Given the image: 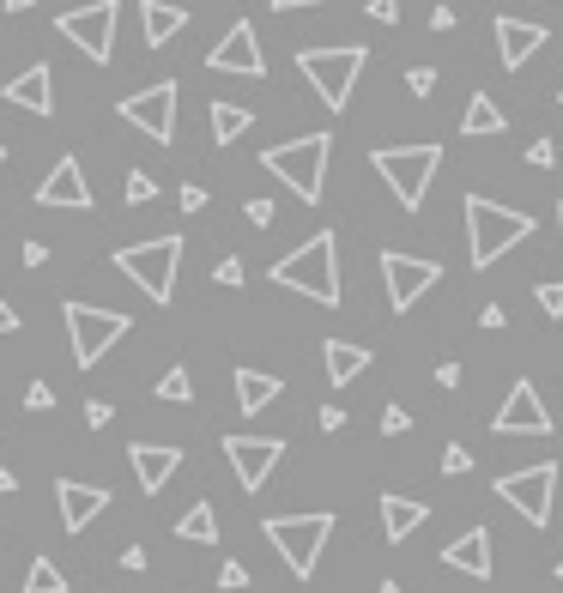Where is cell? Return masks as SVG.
<instances>
[{"mask_svg":"<svg viewBox=\"0 0 563 593\" xmlns=\"http://www.w3.org/2000/svg\"><path fill=\"white\" fill-rule=\"evenodd\" d=\"M273 285L303 291L322 309H340V237L334 230H315L310 242H298V249L273 267Z\"/></svg>","mask_w":563,"mask_h":593,"instance_id":"obj_1","label":"cell"},{"mask_svg":"<svg viewBox=\"0 0 563 593\" xmlns=\"http://www.w3.org/2000/svg\"><path fill=\"white\" fill-rule=\"evenodd\" d=\"M460 212H467V261L472 267L503 261L509 249H521V242L533 237V218L528 212L497 206V200H484V195H467V200H460Z\"/></svg>","mask_w":563,"mask_h":593,"instance_id":"obj_2","label":"cell"},{"mask_svg":"<svg viewBox=\"0 0 563 593\" xmlns=\"http://www.w3.org/2000/svg\"><path fill=\"white\" fill-rule=\"evenodd\" d=\"M327 158H334V134H303V139H285V146H267L261 170H273L303 206H315L327 195Z\"/></svg>","mask_w":563,"mask_h":593,"instance_id":"obj_3","label":"cell"},{"mask_svg":"<svg viewBox=\"0 0 563 593\" xmlns=\"http://www.w3.org/2000/svg\"><path fill=\"white\" fill-rule=\"evenodd\" d=\"M369 67V49L364 43H340V49H298V73L310 80V92L327 103V110H345L357 92V73Z\"/></svg>","mask_w":563,"mask_h":593,"instance_id":"obj_4","label":"cell"},{"mask_svg":"<svg viewBox=\"0 0 563 593\" xmlns=\"http://www.w3.org/2000/svg\"><path fill=\"white\" fill-rule=\"evenodd\" d=\"M261 533L273 539V551L285 558V570L298 575V582H310L315 563H322V551H327V539H334V514H327V509H315V514H273Z\"/></svg>","mask_w":563,"mask_h":593,"instance_id":"obj_5","label":"cell"},{"mask_svg":"<svg viewBox=\"0 0 563 593\" xmlns=\"http://www.w3.org/2000/svg\"><path fill=\"white\" fill-rule=\"evenodd\" d=\"M369 164H376V176L388 183V195L406 206V212H418L430 195V176H437V164H442V146H376L369 152Z\"/></svg>","mask_w":563,"mask_h":593,"instance_id":"obj_6","label":"cell"},{"mask_svg":"<svg viewBox=\"0 0 563 593\" xmlns=\"http://www.w3.org/2000/svg\"><path fill=\"white\" fill-rule=\"evenodd\" d=\"M115 267H122L152 303H170L176 267H183V237H152V242H134V249H115Z\"/></svg>","mask_w":563,"mask_h":593,"instance_id":"obj_7","label":"cell"},{"mask_svg":"<svg viewBox=\"0 0 563 593\" xmlns=\"http://www.w3.org/2000/svg\"><path fill=\"white\" fill-rule=\"evenodd\" d=\"M61 315H67V345H73V364H80V370H92L97 357H104L110 345L134 327L122 309H97V303H67Z\"/></svg>","mask_w":563,"mask_h":593,"instance_id":"obj_8","label":"cell"},{"mask_svg":"<svg viewBox=\"0 0 563 593\" xmlns=\"http://www.w3.org/2000/svg\"><path fill=\"white\" fill-rule=\"evenodd\" d=\"M497 497L509 509H521L528 527H552V497H557V460H540V467H521L497 479Z\"/></svg>","mask_w":563,"mask_h":593,"instance_id":"obj_9","label":"cell"},{"mask_svg":"<svg viewBox=\"0 0 563 593\" xmlns=\"http://www.w3.org/2000/svg\"><path fill=\"white\" fill-rule=\"evenodd\" d=\"M55 31L67 37V43L80 49L85 61L110 67V55H115V0H92V7L61 12V19H55Z\"/></svg>","mask_w":563,"mask_h":593,"instance_id":"obj_10","label":"cell"},{"mask_svg":"<svg viewBox=\"0 0 563 593\" xmlns=\"http://www.w3.org/2000/svg\"><path fill=\"white\" fill-rule=\"evenodd\" d=\"M437 279H442V267H437V261H425V254L382 249V285H388V309H394V315H406L418 296L437 285Z\"/></svg>","mask_w":563,"mask_h":593,"instance_id":"obj_11","label":"cell"},{"mask_svg":"<svg viewBox=\"0 0 563 593\" xmlns=\"http://www.w3.org/2000/svg\"><path fill=\"white\" fill-rule=\"evenodd\" d=\"M115 115H122V122H134L146 139L170 146V139H176V80H158V85H146V92L122 97V103H115Z\"/></svg>","mask_w":563,"mask_h":593,"instance_id":"obj_12","label":"cell"},{"mask_svg":"<svg viewBox=\"0 0 563 593\" xmlns=\"http://www.w3.org/2000/svg\"><path fill=\"white\" fill-rule=\"evenodd\" d=\"M225 460H230L242 491H261L273 479V467L285 460V443L279 436H225Z\"/></svg>","mask_w":563,"mask_h":593,"instance_id":"obj_13","label":"cell"},{"mask_svg":"<svg viewBox=\"0 0 563 593\" xmlns=\"http://www.w3.org/2000/svg\"><path fill=\"white\" fill-rule=\"evenodd\" d=\"M491 430H497V436H552V412H545V399H540V388H533L528 376L503 394Z\"/></svg>","mask_w":563,"mask_h":593,"instance_id":"obj_14","label":"cell"},{"mask_svg":"<svg viewBox=\"0 0 563 593\" xmlns=\"http://www.w3.org/2000/svg\"><path fill=\"white\" fill-rule=\"evenodd\" d=\"M207 67H212V73H237V80H261V73H267V55H261V37H254L249 19H237L219 43H212Z\"/></svg>","mask_w":563,"mask_h":593,"instance_id":"obj_15","label":"cell"},{"mask_svg":"<svg viewBox=\"0 0 563 593\" xmlns=\"http://www.w3.org/2000/svg\"><path fill=\"white\" fill-rule=\"evenodd\" d=\"M0 97H7L12 110L55 115V67H49V61H31V67H24L19 80H7V85H0Z\"/></svg>","mask_w":563,"mask_h":593,"instance_id":"obj_16","label":"cell"},{"mask_svg":"<svg viewBox=\"0 0 563 593\" xmlns=\"http://www.w3.org/2000/svg\"><path fill=\"white\" fill-rule=\"evenodd\" d=\"M37 206H67V212H92V183H85L80 158H61L37 188Z\"/></svg>","mask_w":563,"mask_h":593,"instance_id":"obj_17","label":"cell"},{"mask_svg":"<svg viewBox=\"0 0 563 593\" xmlns=\"http://www.w3.org/2000/svg\"><path fill=\"white\" fill-rule=\"evenodd\" d=\"M55 502H61V527H67V533H85V527L110 509V491L104 485H80V479H55Z\"/></svg>","mask_w":563,"mask_h":593,"instance_id":"obj_18","label":"cell"},{"mask_svg":"<svg viewBox=\"0 0 563 593\" xmlns=\"http://www.w3.org/2000/svg\"><path fill=\"white\" fill-rule=\"evenodd\" d=\"M127 460H134L139 491H152V497H158L164 485L176 479V467H183V448H170V443H134V448H127Z\"/></svg>","mask_w":563,"mask_h":593,"instance_id":"obj_19","label":"cell"},{"mask_svg":"<svg viewBox=\"0 0 563 593\" xmlns=\"http://www.w3.org/2000/svg\"><path fill=\"white\" fill-rule=\"evenodd\" d=\"M545 49V24L528 19H497V55H503V73H521L533 55Z\"/></svg>","mask_w":563,"mask_h":593,"instance_id":"obj_20","label":"cell"},{"mask_svg":"<svg viewBox=\"0 0 563 593\" xmlns=\"http://www.w3.org/2000/svg\"><path fill=\"white\" fill-rule=\"evenodd\" d=\"M442 563L460 570V575H472V582H491V533H484V527H467L460 539L442 545Z\"/></svg>","mask_w":563,"mask_h":593,"instance_id":"obj_21","label":"cell"},{"mask_svg":"<svg viewBox=\"0 0 563 593\" xmlns=\"http://www.w3.org/2000/svg\"><path fill=\"white\" fill-rule=\"evenodd\" d=\"M430 521V509L418 497H400V491H382V533L394 539V545H406V533H418V527Z\"/></svg>","mask_w":563,"mask_h":593,"instance_id":"obj_22","label":"cell"},{"mask_svg":"<svg viewBox=\"0 0 563 593\" xmlns=\"http://www.w3.org/2000/svg\"><path fill=\"white\" fill-rule=\"evenodd\" d=\"M322 357H327V382H334V388H352V382L369 370V352H364V345H352V340H327Z\"/></svg>","mask_w":563,"mask_h":593,"instance_id":"obj_23","label":"cell"},{"mask_svg":"<svg viewBox=\"0 0 563 593\" xmlns=\"http://www.w3.org/2000/svg\"><path fill=\"white\" fill-rule=\"evenodd\" d=\"M139 19H146V43L164 49V43H170V37L188 24V12H183V7H164V0H146V7H139Z\"/></svg>","mask_w":563,"mask_h":593,"instance_id":"obj_24","label":"cell"},{"mask_svg":"<svg viewBox=\"0 0 563 593\" xmlns=\"http://www.w3.org/2000/svg\"><path fill=\"white\" fill-rule=\"evenodd\" d=\"M503 127H509V115L497 110V103L484 97V92H472V103H467V122H460V134H467V139H491V134H503Z\"/></svg>","mask_w":563,"mask_h":593,"instance_id":"obj_25","label":"cell"},{"mask_svg":"<svg viewBox=\"0 0 563 593\" xmlns=\"http://www.w3.org/2000/svg\"><path fill=\"white\" fill-rule=\"evenodd\" d=\"M279 399V376H267V370H237V406L242 412H261Z\"/></svg>","mask_w":563,"mask_h":593,"instance_id":"obj_26","label":"cell"},{"mask_svg":"<svg viewBox=\"0 0 563 593\" xmlns=\"http://www.w3.org/2000/svg\"><path fill=\"white\" fill-rule=\"evenodd\" d=\"M207 122H212V146H237V139L249 134V122H254V115L242 110V103H212V110H207Z\"/></svg>","mask_w":563,"mask_h":593,"instance_id":"obj_27","label":"cell"},{"mask_svg":"<svg viewBox=\"0 0 563 593\" xmlns=\"http://www.w3.org/2000/svg\"><path fill=\"white\" fill-rule=\"evenodd\" d=\"M176 539H188V545H212V539H219V514H212V502H195V509L176 521Z\"/></svg>","mask_w":563,"mask_h":593,"instance_id":"obj_28","label":"cell"},{"mask_svg":"<svg viewBox=\"0 0 563 593\" xmlns=\"http://www.w3.org/2000/svg\"><path fill=\"white\" fill-rule=\"evenodd\" d=\"M19 593H67V575H61L49 558H31V575H24Z\"/></svg>","mask_w":563,"mask_h":593,"instance_id":"obj_29","label":"cell"},{"mask_svg":"<svg viewBox=\"0 0 563 593\" xmlns=\"http://www.w3.org/2000/svg\"><path fill=\"white\" fill-rule=\"evenodd\" d=\"M158 399H170V406H188V399H195V376H188L183 364H170L158 376Z\"/></svg>","mask_w":563,"mask_h":593,"instance_id":"obj_30","label":"cell"},{"mask_svg":"<svg viewBox=\"0 0 563 593\" xmlns=\"http://www.w3.org/2000/svg\"><path fill=\"white\" fill-rule=\"evenodd\" d=\"M212 279H219V285H230V291H237L242 279H249V261H242V254H225V261L212 267Z\"/></svg>","mask_w":563,"mask_h":593,"instance_id":"obj_31","label":"cell"},{"mask_svg":"<svg viewBox=\"0 0 563 593\" xmlns=\"http://www.w3.org/2000/svg\"><path fill=\"white\" fill-rule=\"evenodd\" d=\"M152 195H158V183H152L146 170H134V176H127V206H146Z\"/></svg>","mask_w":563,"mask_h":593,"instance_id":"obj_32","label":"cell"},{"mask_svg":"<svg viewBox=\"0 0 563 593\" xmlns=\"http://www.w3.org/2000/svg\"><path fill=\"white\" fill-rule=\"evenodd\" d=\"M533 296H540V309H545V315H552V321L563 315V279H545V285L533 291Z\"/></svg>","mask_w":563,"mask_h":593,"instance_id":"obj_33","label":"cell"},{"mask_svg":"<svg viewBox=\"0 0 563 593\" xmlns=\"http://www.w3.org/2000/svg\"><path fill=\"white\" fill-rule=\"evenodd\" d=\"M242 218H249V225H254V230H267V225H273V218H279V212H273V200H267V195H254L249 206H242Z\"/></svg>","mask_w":563,"mask_h":593,"instance_id":"obj_34","label":"cell"},{"mask_svg":"<svg viewBox=\"0 0 563 593\" xmlns=\"http://www.w3.org/2000/svg\"><path fill=\"white\" fill-rule=\"evenodd\" d=\"M442 472H449V479H460V472H472V455H467L460 443H449V448H442Z\"/></svg>","mask_w":563,"mask_h":593,"instance_id":"obj_35","label":"cell"},{"mask_svg":"<svg viewBox=\"0 0 563 593\" xmlns=\"http://www.w3.org/2000/svg\"><path fill=\"white\" fill-rule=\"evenodd\" d=\"M400 430H413V412H406V406H382V436H400Z\"/></svg>","mask_w":563,"mask_h":593,"instance_id":"obj_36","label":"cell"},{"mask_svg":"<svg viewBox=\"0 0 563 593\" xmlns=\"http://www.w3.org/2000/svg\"><path fill=\"white\" fill-rule=\"evenodd\" d=\"M406 92L430 97V92H437V67H413V73H406Z\"/></svg>","mask_w":563,"mask_h":593,"instance_id":"obj_37","label":"cell"},{"mask_svg":"<svg viewBox=\"0 0 563 593\" xmlns=\"http://www.w3.org/2000/svg\"><path fill=\"white\" fill-rule=\"evenodd\" d=\"M528 164H533V170H552V164H557V146H552V139H533V146H528Z\"/></svg>","mask_w":563,"mask_h":593,"instance_id":"obj_38","label":"cell"},{"mask_svg":"<svg viewBox=\"0 0 563 593\" xmlns=\"http://www.w3.org/2000/svg\"><path fill=\"white\" fill-rule=\"evenodd\" d=\"M24 406H31V412H49V406H55V388H49V382H31V388H24Z\"/></svg>","mask_w":563,"mask_h":593,"instance_id":"obj_39","label":"cell"},{"mask_svg":"<svg viewBox=\"0 0 563 593\" xmlns=\"http://www.w3.org/2000/svg\"><path fill=\"white\" fill-rule=\"evenodd\" d=\"M219 587H230V593L249 587V570H242V563H225V570H219Z\"/></svg>","mask_w":563,"mask_h":593,"instance_id":"obj_40","label":"cell"},{"mask_svg":"<svg viewBox=\"0 0 563 593\" xmlns=\"http://www.w3.org/2000/svg\"><path fill=\"white\" fill-rule=\"evenodd\" d=\"M85 424H92V430H104V424H110V399H85Z\"/></svg>","mask_w":563,"mask_h":593,"instance_id":"obj_41","label":"cell"},{"mask_svg":"<svg viewBox=\"0 0 563 593\" xmlns=\"http://www.w3.org/2000/svg\"><path fill=\"white\" fill-rule=\"evenodd\" d=\"M369 19L394 24V19H400V0H369Z\"/></svg>","mask_w":563,"mask_h":593,"instance_id":"obj_42","label":"cell"},{"mask_svg":"<svg viewBox=\"0 0 563 593\" xmlns=\"http://www.w3.org/2000/svg\"><path fill=\"white\" fill-rule=\"evenodd\" d=\"M503 321H509V315H503V303H484V309H479V327H491V333H497Z\"/></svg>","mask_w":563,"mask_h":593,"instance_id":"obj_43","label":"cell"},{"mask_svg":"<svg viewBox=\"0 0 563 593\" xmlns=\"http://www.w3.org/2000/svg\"><path fill=\"white\" fill-rule=\"evenodd\" d=\"M200 206H207V188L188 183V188H183V212H200Z\"/></svg>","mask_w":563,"mask_h":593,"instance_id":"obj_44","label":"cell"},{"mask_svg":"<svg viewBox=\"0 0 563 593\" xmlns=\"http://www.w3.org/2000/svg\"><path fill=\"white\" fill-rule=\"evenodd\" d=\"M49 261V242H24V267H43Z\"/></svg>","mask_w":563,"mask_h":593,"instance_id":"obj_45","label":"cell"},{"mask_svg":"<svg viewBox=\"0 0 563 593\" xmlns=\"http://www.w3.org/2000/svg\"><path fill=\"white\" fill-rule=\"evenodd\" d=\"M430 31H455V7H437V12H430Z\"/></svg>","mask_w":563,"mask_h":593,"instance_id":"obj_46","label":"cell"},{"mask_svg":"<svg viewBox=\"0 0 563 593\" xmlns=\"http://www.w3.org/2000/svg\"><path fill=\"white\" fill-rule=\"evenodd\" d=\"M122 570H134V575H139V570H146V551H139V545H127V551H122Z\"/></svg>","mask_w":563,"mask_h":593,"instance_id":"obj_47","label":"cell"},{"mask_svg":"<svg viewBox=\"0 0 563 593\" xmlns=\"http://www.w3.org/2000/svg\"><path fill=\"white\" fill-rule=\"evenodd\" d=\"M437 382L442 388H460V364H437Z\"/></svg>","mask_w":563,"mask_h":593,"instance_id":"obj_48","label":"cell"},{"mask_svg":"<svg viewBox=\"0 0 563 593\" xmlns=\"http://www.w3.org/2000/svg\"><path fill=\"white\" fill-rule=\"evenodd\" d=\"M273 12H298V7H322V0H267Z\"/></svg>","mask_w":563,"mask_h":593,"instance_id":"obj_49","label":"cell"},{"mask_svg":"<svg viewBox=\"0 0 563 593\" xmlns=\"http://www.w3.org/2000/svg\"><path fill=\"white\" fill-rule=\"evenodd\" d=\"M0 333H19V315L7 309V296H0Z\"/></svg>","mask_w":563,"mask_h":593,"instance_id":"obj_50","label":"cell"},{"mask_svg":"<svg viewBox=\"0 0 563 593\" xmlns=\"http://www.w3.org/2000/svg\"><path fill=\"white\" fill-rule=\"evenodd\" d=\"M37 7V0H7V12H31Z\"/></svg>","mask_w":563,"mask_h":593,"instance_id":"obj_51","label":"cell"},{"mask_svg":"<svg viewBox=\"0 0 563 593\" xmlns=\"http://www.w3.org/2000/svg\"><path fill=\"white\" fill-rule=\"evenodd\" d=\"M376 593H400V582H382V587H376Z\"/></svg>","mask_w":563,"mask_h":593,"instance_id":"obj_52","label":"cell"},{"mask_svg":"<svg viewBox=\"0 0 563 593\" xmlns=\"http://www.w3.org/2000/svg\"><path fill=\"white\" fill-rule=\"evenodd\" d=\"M557 237H563V200H557Z\"/></svg>","mask_w":563,"mask_h":593,"instance_id":"obj_53","label":"cell"},{"mask_svg":"<svg viewBox=\"0 0 563 593\" xmlns=\"http://www.w3.org/2000/svg\"><path fill=\"white\" fill-rule=\"evenodd\" d=\"M0 164H7V146H0Z\"/></svg>","mask_w":563,"mask_h":593,"instance_id":"obj_54","label":"cell"},{"mask_svg":"<svg viewBox=\"0 0 563 593\" xmlns=\"http://www.w3.org/2000/svg\"><path fill=\"white\" fill-rule=\"evenodd\" d=\"M557 582H563V563H557Z\"/></svg>","mask_w":563,"mask_h":593,"instance_id":"obj_55","label":"cell"},{"mask_svg":"<svg viewBox=\"0 0 563 593\" xmlns=\"http://www.w3.org/2000/svg\"><path fill=\"white\" fill-rule=\"evenodd\" d=\"M557 103H563V92H557Z\"/></svg>","mask_w":563,"mask_h":593,"instance_id":"obj_56","label":"cell"}]
</instances>
